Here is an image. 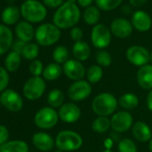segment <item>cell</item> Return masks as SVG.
<instances>
[{
  "instance_id": "obj_1",
  "label": "cell",
  "mask_w": 152,
  "mask_h": 152,
  "mask_svg": "<svg viewBox=\"0 0 152 152\" xmlns=\"http://www.w3.org/2000/svg\"><path fill=\"white\" fill-rule=\"evenodd\" d=\"M81 14L78 7L74 3L63 4L54 15V23L59 29H67L74 26L79 22Z\"/></svg>"
},
{
  "instance_id": "obj_2",
  "label": "cell",
  "mask_w": 152,
  "mask_h": 152,
  "mask_svg": "<svg viewBox=\"0 0 152 152\" xmlns=\"http://www.w3.org/2000/svg\"><path fill=\"white\" fill-rule=\"evenodd\" d=\"M118 101L115 97L107 92L97 95L91 104L93 112L99 116H107L116 110Z\"/></svg>"
},
{
  "instance_id": "obj_3",
  "label": "cell",
  "mask_w": 152,
  "mask_h": 152,
  "mask_svg": "<svg viewBox=\"0 0 152 152\" xmlns=\"http://www.w3.org/2000/svg\"><path fill=\"white\" fill-rule=\"evenodd\" d=\"M82 136L72 131H62L56 138V146L62 151L77 150L83 146Z\"/></svg>"
},
{
  "instance_id": "obj_4",
  "label": "cell",
  "mask_w": 152,
  "mask_h": 152,
  "mask_svg": "<svg viewBox=\"0 0 152 152\" xmlns=\"http://www.w3.org/2000/svg\"><path fill=\"white\" fill-rule=\"evenodd\" d=\"M61 36L59 28L55 24L45 23L38 27L35 32V38L40 46H51L56 43Z\"/></svg>"
},
{
  "instance_id": "obj_5",
  "label": "cell",
  "mask_w": 152,
  "mask_h": 152,
  "mask_svg": "<svg viewBox=\"0 0 152 152\" xmlns=\"http://www.w3.org/2000/svg\"><path fill=\"white\" fill-rule=\"evenodd\" d=\"M21 13L24 19L31 23H39L47 15V10L42 4L36 0H27L21 7Z\"/></svg>"
},
{
  "instance_id": "obj_6",
  "label": "cell",
  "mask_w": 152,
  "mask_h": 152,
  "mask_svg": "<svg viewBox=\"0 0 152 152\" xmlns=\"http://www.w3.org/2000/svg\"><path fill=\"white\" fill-rule=\"evenodd\" d=\"M58 118V113L53 107H46L37 112L34 123L40 129H50L57 124Z\"/></svg>"
},
{
  "instance_id": "obj_7",
  "label": "cell",
  "mask_w": 152,
  "mask_h": 152,
  "mask_svg": "<svg viewBox=\"0 0 152 152\" xmlns=\"http://www.w3.org/2000/svg\"><path fill=\"white\" fill-rule=\"evenodd\" d=\"M46 90L45 81L41 77H33L27 80L23 86V95L30 100H36L39 99Z\"/></svg>"
},
{
  "instance_id": "obj_8",
  "label": "cell",
  "mask_w": 152,
  "mask_h": 152,
  "mask_svg": "<svg viewBox=\"0 0 152 152\" xmlns=\"http://www.w3.org/2000/svg\"><path fill=\"white\" fill-rule=\"evenodd\" d=\"M91 84L83 80L74 82L68 89L67 95L72 101H82L87 99L91 93Z\"/></svg>"
},
{
  "instance_id": "obj_9",
  "label": "cell",
  "mask_w": 152,
  "mask_h": 152,
  "mask_svg": "<svg viewBox=\"0 0 152 152\" xmlns=\"http://www.w3.org/2000/svg\"><path fill=\"white\" fill-rule=\"evenodd\" d=\"M126 58L131 64L141 67L150 61V54L143 47L132 46L126 51Z\"/></svg>"
},
{
  "instance_id": "obj_10",
  "label": "cell",
  "mask_w": 152,
  "mask_h": 152,
  "mask_svg": "<svg viewBox=\"0 0 152 152\" xmlns=\"http://www.w3.org/2000/svg\"><path fill=\"white\" fill-rule=\"evenodd\" d=\"M63 72L65 76L74 82L83 80L86 74V70L83 64L76 59H70L63 65Z\"/></svg>"
},
{
  "instance_id": "obj_11",
  "label": "cell",
  "mask_w": 152,
  "mask_h": 152,
  "mask_svg": "<svg viewBox=\"0 0 152 152\" xmlns=\"http://www.w3.org/2000/svg\"><path fill=\"white\" fill-rule=\"evenodd\" d=\"M111 41V34L104 24H97L91 31V42L97 48H107Z\"/></svg>"
},
{
  "instance_id": "obj_12",
  "label": "cell",
  "mask_w": 152,
  "mask_h": 152,
  "mask_svg": "<svg viewBox=\"0 0 152 152\" xmlns=\"http://www.w3.org/2000/svg\"><path fill=\"white\" fill-rule=\"evenodd\" d=\"M110 121L112 129L117 132H125L133 125V118L126 111H121L113 115Z\"/></svg>"
},
{
  "instance_id": "obj_13",
  "label": "cell",
  "mask_w": 152,
  "mask_h": 152,
  "mask_svg": "<svg viewBox=\"0 0 152 152\" xmlns=\"http://www.w3.org/2000/svg\"><path fill=\"white\" fill-rule=\"evenodd\" d=\"M0 101L7 110L12 112L20 111L23 105L21 96L13 90L5 91L0 97Z\"/></svg>"
},
{
  "instance_id": "obj_14",
  "label": "cell",
  "mask_w": 152,
  "mask_h": 152,
  "mask_svg": "<svg viewBox=\"0 0 152 152\" xmlns=\"http://www.w3.org/2000/svg\"><path fill=\"white\" fill-rule=\"evenodd\" d=\"M82 112L77 105L73 103L64 104L58 111L59 118L66 124H73L81 117Z\"/></svg>"
},
{
  "instance_id": "obj_15",
  "label": "cell",
  "mask_w": 152,
  "mask_h": 152,
  "mask_svg": "<svg viewBox=\"0 0 152 152\" xmlns=\"http://www.w3.org/2000/svg\"><path fill=\"white\" fill-rule=\"evenodd\" d=\"M112 33L120 39L127 38L132 32V26L129 21L124 18H118L112 22L111 23Z\"/></svg>"
},
{
  "instance_id": "obj_16",
  "label": "cell",
  "mask_w": 152,
  "mask_h": 152,
  "mask_svg": "<svg viewBox=\"0 0 152 152\" xmlns=\"http://www.w3.org/2000/svg\"><path fill=\"white\" fill-rule=\"evenodd\" d=\"M137 82L141 89L152 90V65L145 64L138 70Z\"/></svg>"
},
{
  "instance_id": "obj_17",
  "label": "cell",
  "mask_w": 152,
  "mask_h": 152,
  "mask_svg": "<svg viewBox=\"0 0 152 152\" xmlns=\"http://www.w3.org/2000/svg\"><path fill=\"white\" fill-rule=\"evenodd\" d=\"M132 134L140 142H147L152 139V132L149 126L144 122L138 121L132 125Z\"/></svg>"
},
{
  "instance_id": "obj_18",
  "label": "cell",
  "mask_w": 152,
  "mask_h": 152,
  "mask_svg": "<svg viewBox=\"0 0 152 152\" xmlns=\"http://www.w3.org/2000/svg\"><path fill=\"white\" fill-rule=\"evenodd\" d=\"M34 146L41 151H49L54 146L55 142L53 138L46 132H37L32 137Z\"/></svg>"
},
{
  "instance_id": "obj_19",
  "label": "cell",
  "mask_w": 152,
  "mask_h": 152,
  "mask_svg": "<svg viewBox=\"0 0 152 152\" xmlns=\"http://www.w3.org/2000/svg\"><path fill=\"white\" fill-rule=\"evenodd\" d=\"M132 23L134 28L139 31H147L151 27V18L150 16L143 12L137 11L133 14L132 18Z\"/></svg>"
},
{
  "instance_id": "obj_20",
  "label": "cell",
  "mask_w": 152,
  "mask_h": 152,
  "mask_svg": "<svg viewBox=\"0 0 152 152\" xmlns=\"http://www.w3.org/2000/svg\"><path fill=\"white\" fill-rule=\"evenodd\" d=\"M13 42V33L11 30L0 24V56L4 55L11 48Z\"/></svg>"
},
{
  "instance_id": "obj_21",
  "label": "cell",
  "mask_w": 152,
  "mask_h": 152,
  "mask_svg": "<svg viewBox=\"0 0 152 152\" xmlns=\"http://www.w3.org/2000/svg\"><path fill=\"white\" fill-rule=\"evenodd\" d=\"M15 32L18 39L23 42H29L32 39L34 36V29L33 27L27 22H21L16 25Z\"/></svg>"
},
{
  "instance_id": "obj_22",
  "label": "cell",
  "mask_w": 152,
  "mask_h": 152,
  "mask_svg": "<svg viewBox=\"0 0 152 152\" xmlns=\"http://www.w3.org/2000/svg\"><path fill=\"white\" fill-rule=\"evenodd\" d=\"M73 56L78 61H85L91 56L90 46L83 41H77L72 47Z\"/></svg>"
},
{
  "instance_id": "obj_23",
  "label": "cell",
  "mask_w": 152,
  "mask_h": 152,
  "mask_svg": "<svg viewBox=\"0 0 152 152\" xmlns=\"http://www.w3.org/2000/svg\"><path fill=\"white\" fill-rule=\"evenodd\" d=\"M0 152H29V147L23 140H12L1 145Z\"/></svg>"
},
{
  "instance_id": "obj_24",
  "label": "cell",
  "mask_w": 152,
  "mask_h": 152,
  "mask_svg": "<svg viewBox=\"0 0 152 152\" xmlns=\"http://www.w3.org/2000/svg\"><path fill=\"white\" fill-rule=\"evenodd\" d=\"M63 72V68L56 63L49 64L46 66L43 71V78L47 81H55L60 77V75Z\"/></svg>"
},
{
  "instance_id": "obj_25",
  "label": "cell",
  "mask_w": 152,
  "mask_h": 152,
  "mask_svg": "<svg viewBox=\"0 0 152 152\" xmlns=\"http://www.w3.org/2000/svg\"><path fill=\"white\" fill-rule=\"evenodd\" d=\"M118 103L123 108L132 110L139 105V99L133 93H125L119 99Z\"/></svg>"
},
{
  "instance_id": "obj_26",
  "label": "cell",
  "mask_w": 152,
  "mask_h": 152,
  "mask_svg": "<svg viewBox=\"0 0 152 152\" xmlns=\"http://www.w3.org/2000/svg\"><path fill=\"white\" fill-rule=\"evenodd\" d=\"M20 17V11L16 7H7L2 14V20L6 24H14L15 23Z\"/></svg>"
},
{
  "instance_id": "obj_27",
  "label": "cell",
  "mask_w": 152,
  "mask_h": 152,
  "mask_svg": "<svg viewBox=\"0 0 152 152\" xmlns=\"http://www.w3.org/2000/svg\"><path fill=\"white\" fill-rule=\"evenodd\" d=\"M64 95L62 91L58 89H55L48 93V102L50 107L53 108L61 107L64 105Z\"/></svg>"
},
{
  "instance_id": "obj_28",
  "label": "cell",
  "mask_w": 152,
  "mask_h": 152,
  "mask_svg": "<svg viewBox=\"0 0 152 152\" xmlns=\"http://www.w3.org/2000/svg\"><path fill=\"white\" fill-rule=\"evenodd\" d=\"M110 127H111V121L107 116H99L93 121L91 125L92 130L98 133L106 132Z\"/></svg>"
},
{
  "instance_id": "obj_29",
  "label": "cell",
  "mask_w": 152,
  "mask_h": 152,
  "mask_svg": "<svg viewBox=\"0 0 152 152\" xmlns=\"http://www.w3.org/2000/svg\"><path fill=\"white\" fill-rule=\"evenodd\" d=\"M5 64L9 72H15L21 64V56L18 53L12 51L6 58Z\"/></svg>"
},
{
  "instance_id": "obj_30",
  "label": "cell",
  "mask_w": 152,
  "mask_h": 152,
  "mask_svg": "<svg viewBox=\"0 0 152 152\" xmlns=\"http://www.w3.org/2000/svg\"><path fill=\"white\" fill-rule=\"evenodd\" d=\"M83 18H84V21L88 24H91V25L96 24L100 18L99 10L96 7H89L84 12Z\"/></svg>"
},
{
  "instance_id": "obj_31",
  "label": "cell",
  "mask_w": 152,
  "mask_h": 152,
  "mask_svg": "<svg viewBox=\"0 0 152 152\" xmlns=\"http://www.w3.org/2000/svg\"><path fill=\"white\" fill-rule=\"evenodd\" d=\"M103 76V70L99 65H91L87 71V79L91 83H99Z\"/></svg>"
},
{
  "instance_id": "obj_32",
  "label": "cell",
  "mask_w": 152,
  "mask_h": 152,
  "mask_svg": "<svg viewBox=\"0 0 152 152\" xmlns=\"http://www.w3.org/2000/svg\"><path fill=\"white\" fill-rule=\"evenodd\" d=\"M68 57H69L68 49L64 46H58L53 51V59L58 64H64L65 62H67L69 60Z\"/></svg>"
},
{
  "instance_id": "obj_33",
  "label": "cell",
  "mask_w": 152,
  "mask_h": 152,
  "mask_svg": "<svg viewBox=\"0 0 152 152\" xmlns=\"http://www.w3.org/2000/svg\"><path fill=\"white\" fill-rule=\"evenodd\" d=\"M95 2L99 8L105 11H109L121 5L123 0H95Z\"/></svg>"
},
{
  "instance_id": "obj_34",
  "label": "cell",
  "mask_w": 152,
  "mask_h": 152,
  "mask_svg": "<svg viewBox=\"0 0 152 152\" xmlns=\"http://www.w3.org/2000/svg\"><path fill=\"white\" fill-rule=\"evenodd\" d=\"M22 55L23 56L24 58H26L28 60L35 59L39 55V47H38V45L33 44V43L26 44Z\"/></svg>"
},
{
  "instance_id": "obj_35",
  "label": "cell",
  "mask_w": 152,
  "mask_h": 152,
  "mask_svg": "<svg viewBox=\"0 0 152 152\" xmlns=\"http://www.w3.org/2000/svg\"><path fill=\"white\" fill-rule=\"evenodd\" d=\"M119 152H137L135 143L130 139H124L118 144Z\"/></svg>"
},
{
  "instance_id": "obj_36",
  "label": "cell",
  "mask_w": 152,
  "mask_h": 152,
  "mask_svg": "<svg viewBox=\"0 0 152 152\" xmlns=\"http://www.w3.org/2000/svg\"><path fill=\"white\" fill-rule=\"evenodd\" d=\"M96 60H97L99 65H101L104 67L109 66L112 63V57H111L110 54L105 50H101L97 53Z\"/></svg>"
},
{
  "instance_id": "obj_37",
  "label": "cell",
  "mask_w": 152,
  "mask_h": 152,
  "mask_svg": "<svg viewBox=\"0 0 152 152\" xmlns=\"http://www.w3.org/2000/svg\"><path fill=\"white\" fill-rule=\"evenodd\" d=\"M43 64L39 60H33L30 64V72L35 77H39V75L43 73Z\"/></svg>"
},
{
  "instance_id": "obj_38",
  "label": "cell",
  "mask_w": 152,
  "mask_h": 152,
  "mask_svg": "<svg viewBox=\"0 0 152 152\" xmlns=\"http://www.w3.org/2000/svg\"><path fill=\"white\" fill-rule=\"evenodd\" d=\"M9 83V76L7 70L0 66V92L3 91Z\"/></svg>"
},
{
  "instance_id": "obj_39",
  "label": "cell",
  "mask_w": 152,
  "mask_h": 152,
  "mask_svg": "<svg viewBox=\"0 0 152 152\" xmlns=\"http://www.w3.org/2000/svg\"><path fill=\"white\" fill-rule=\"evenodd\" d=\"M70 36H71L72 39H73L75 42H77V41H81V39H83V33L80 28L73 27L70 31Z\"/></svg>"
},
{
  "instance_id": "obj_40",
  "label": "cell",
  "mask_w": 152,
  "mask_h": 152,
  "mask_svg": "<svg viewBox=\"0 0 152 152\" xmlns=\"http://www.w3.org/2000/svg\"><path fill=\"white\" fill-rule=\"evenodd\" d=\"M9 138V132L4 125H0V145L7 143Z\"/></svg>"
},
{
  "instance_id": "obj_41",
  "label": "cell",
  "mask_w": 152,
  "mask_h": 152,
  "mask_svg": "<svg viewBox=\"0 0 152 152\" xmlns=\"http://www.w3.org/2000/svg\"><path fill=\"white\" fill-rule=\"evenodd\" d=\"M25 46H26L25 42H23V41H22V40H17V41H15V42L14 43V45H13V49H14L15 52H16V53H18L19 55H21V54H23V51Z\"/></svg>"
},
{
  "instance_id": "obj_42",
  "label": "cell",
  "mask_w": 152,
  "mask_h": 152,
  "mask_svg": "<svg viewBox=\"0 0 152 152\" xmlns=\"http://www.w3.org/2000/svg\"><path fill=\"white\" fill-rule=\"evenodd\" d=\"M43 2L46 6H48L51 8H55V7H61L64 2V0H43Z\"/></svg>"
},
{
  "instance_id": "obj_43",
  "label": "cell",
  "mask_w": 152,
  "mask_h": 152,
  "mask_svg": "<svg viewBox=\"0 0 152 152\" xmlns=\"http://www.w3.org/2000/svg\"><path fill=\"white\" fill-rule=\"evenodd\" d=\"M147 107L148 110L152 111V90L149 91L147 96Z\"/></svg>"
},
{
  "instance_id": "obj_44",
  "label": "cell",
  "mask_w": 152,
  "mask_h": 152,
  "mask_svg": "<svg viewBox=\"0 0 152 152\" xmlns=\"http://www.w3.org/2000/svg\"><path fill=\"white\" fill-rule=\"evenodd\" d=\"M147 2V0H130V4L132 7H141Z\"/></svg>"
},
{
  "instance_id": "obj_45",
  "label": "cell",
  "mask_w": 152,
  "mask_h": 152,
  "mask_svg": "<svg viewBox=\"0 0 152 152\" xmlns=\"http://www.w3.org/2000/svg\"><path fill=\"white\" fill-rule=\"evenodd\" d=\"M93 0H78V3L82 6V7H89L90 5H91Z\"/></svg>"
},
{
  "instance_id": "obj_46",
  "label": "cell",
  "mask_w": 152,
  "mask_h": 152,
  "mask_svg": "<svg viewBox=\"0 0 152 152\" xmlns=\"http://www.w3.org/2000/svg\"><path fill=\"white\" fill-rule=\"evenodd\" d=\"M111 146H112V140H111L110 139H107V140H106V147L109 149Z\"/></svg>"
},
{
  "instance_id": "obj_47",
  "label": "cell",
  "mask_w": 152,
  "mask_h": 152,
  "mask_svg": "<svg viewBox=\"0 0 152 152\" xmlns=\"http://www.w3.org/2000/svg\"><path fill=\"white\" fill-rule=\"evenodd\" d=\"M148 148H149V150L152 152V139L149 140V143H148Z\"/></svg>"
},
{
  "instance_id": "obj_48",
  "label": "cell",
  "mask_w": 152,
  "mask_h": 152,
  "mask_svg": "<svg viewBox=\"0 0 152 152\" xmlns=\"http://www.w3.org/2000/svg\"><path fill=\"white\" fill-rule=\"evenodd\" d=\"M67 1H68V2H71V3H74V2L76 1V0H67Z\"/></svg>"
},
{
  "instance_id": "obj_49",
  "label": "cell",
  "mask_w": 152,
  "mask_h": 152,
  "mask_svg": "<svg viewBox=\"0 0 152 152\" xmlns=\"http://www.w3.org/2000/svg\"><path fill=\"white\" fill-rule=\"evenodd\" d=\"M150 61H151V63H152V51H151V53H150Z\"/></svg>"
},
{
  "instance_id": "obj_50",
  "label": "cell",
  "mask_w": 152,
  "mask_h": 152,
  "mask_svg": "<svg viewBox=\"0 0 152 152\" xmlns=\"http://www.w3.org/2000/svg\"><path fill=\"white\" fill-rule=\"evenodd\" d=\"M54 152H64V151H62V150H60V149H57V150H56V151H54Z\"/></svg>"
},
{
  "instance_id": "obj_51",
  "label": "cell",
  "mask_w": 152,
  "mask_h": 152,
  "mask_svg": "<svg viewBox=\"0 0 152 152\" xmlns=\"http://www.w3.org/2000/svg\"><path fill=\"white\" fill-rule=\"evenodd\" d=\"M104 152H112V151H111L110 149H107V150H105Z\"/></svg>"
},
{
  "instance_id": "obj_52",
  "label": "cell",
  "mask_w": 152,
  "mask_h": 152,
  "mask_svg": "<svg viewBox=\"0 0 152 152\" xmlns=\"http://www.w3.org/2000/svg\"><path fill=\"white\" fill-rule=\"evenodd\" d=\"M0 104H1V101H0Z\"/></svg>"
}]
</instances>
